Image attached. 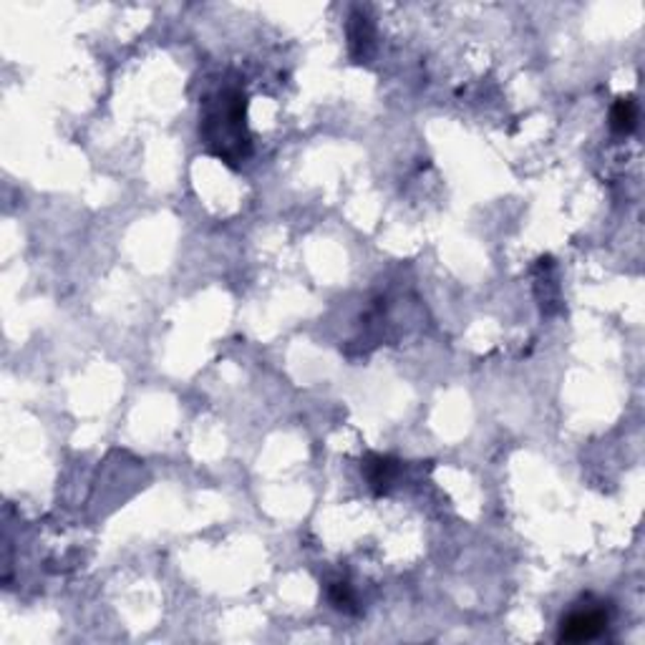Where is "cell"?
<instances>
[{"label":"cell","mask_w":645,"mask_h":645,"mask_svg":"<svg viewBox=\"0 0 645 645\" xmlns=\"http://www.w3.org/2000/svg\"><path fill=\"white\" fill-rule=\"evenodd\" d=\"M200 139L230 167L250 157L247 96L240 84H225L202 101Z\"/></svg>","instance_id":"obj_1"},{"label":"cell","mask_w":645,"mask_h":645,"mask_svg":"<svg viewBox=\"0 0 645 645\" xmlns=\"http://www.w3.org/2000/svg\"><path fill=\"white\" fill-rule=\"evenodd\" d=\"M610 623V616L602 608H585V610H573L570 616L559 623L558 641L559 643H585L600 638Z\"/></svg>","instance_id":"obj_2"},{"label":"cell","mask_w":645,"mask_h":645,"mask_svg":"<svg viewBox=\"0 0 645 645\" xmlns=\"http://www.w3.org/2000/svg\"><path fill=\"white\" fill-rule=\"evenodd\" d=\"M363 474L368 479V487L376 497H384L393 487V479L399 474V461L384 454H368L363 461Z\"/></svg>","instance_id":"obj_3"},{"label":"cell","mask_w":645,"mask_h":645,"mask_svg":"<svg viewBox=\"0 0 645 645\" xmlns=\"http://www.w3.org/2000/svg\"><path fill=\"white\" fill-rule=\"evenodd\" d=\"M638 127V103L633 96L617 99L610 109V129L616 134H631Z\"/></svg>","instance_id":"obj_4"},{"label":"cell","mask_w":645,"mask_h":645,"mask_svg":"<svg viewBox=\"0 0 645 645\" xmlns=\"http://www.w3.org/2000/svg\"><path fill=\"white\" fill-rule=\"evenodd\" d=\"M348 33H351V48H353V54H359V45L371 44V21L366 18V13L356 11V13L351 15V29H348Z\"/></svg>","instance_id":"obj_5"},{"label":"cell","mask_w":645,"mask_h":645,"mask_svg":"<svg viewBox=\"0 0 645 645\" xmlns=\"http://www.w3.org/2000/svg\"><path fill=\"white\" fill-rule=\"evenodd\" d=\"M328 600L333 602V608L338 610H345V613H356V595L348 583H333L328 588Z\"/></svg>","instance_id":"obj_6"}]
</instances>
